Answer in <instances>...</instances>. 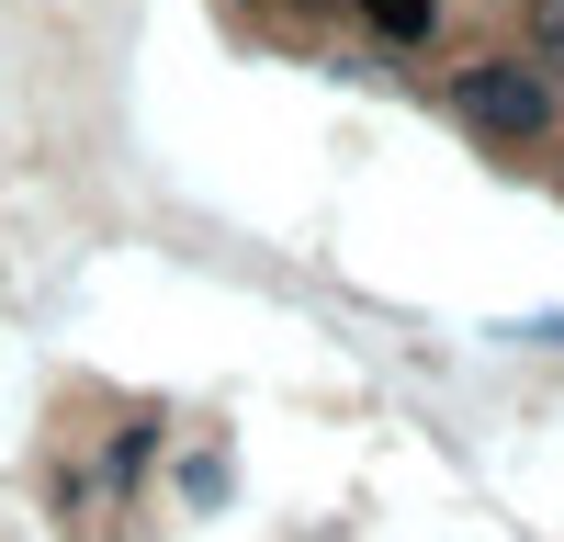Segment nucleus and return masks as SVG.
Here are the masks:
<instances>
[{
	"mask_svg": "<svg viewBox=\"0 0 564 542\" xmlns=\"http://www.w3.org/2000/svg\"><path fill=\"white\" fill-rule=\"evenodd\" d=\"M452 113H463V136H486V148H542L564 124V90L531 57H475L452 79Z\"/></svg>",
	"mask_w": 564,
	"mask_h": 542,
	"instance_id": "nucleus-1",
	"label": "nucleus"
},
{
	"mask_svg": "<svg viewBox=\"0 0 564 542\" xmlns=\"http://www.w3.org/2000/svg\"><path fill=\"white\" fill-rule=\"evenodd\" d=\"M350 12H361L372 45H395V57H406V45H430V34L452 23V0H350Z\"/></svg>",
	"mask_w": 564,
	"mask_h": 542,
	"instance_id": "nucleus-2",
	"label": "nucleus"
},
{
	"mask_svg": "<svg viewBox=\"0 0 564 542\" xmlns=\"http://www.w3.org/2000/svg\"><path fill=\"white\" fill-rule=\"evenodd\" d=\"M148 452H159V419H124V430H113V452H102V475H113V486H135V475H148Z\"/></svg>",
	"mask_w": 564,
	"mask_h": 542,
	"instance_id": "nucleus-3",
	"label": "nucleus"
},
{
	"mask_svg": "<svg viewBox=\"0 0 564 542\" xmlns=\"http://www.w3.org/2000/svg\"><path fill=\"white\" fill-rule=\"evenodd\" d=\"M531 68L564 79V0H531Z\"/></svg>",
	"mask_w": 564,
	"mask_h": 542,
	"instance_id": "nucleus-4",
	"label": "nucleus"
}]
</instances>
